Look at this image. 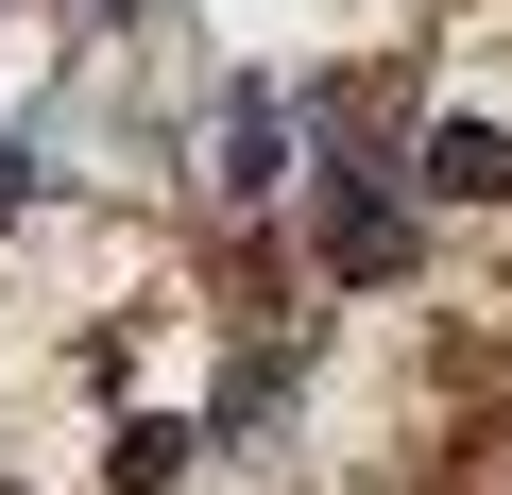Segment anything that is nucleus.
Listing matches in <instances>:
<instances>
[{
  "label": "nucleus",
  "instance_id": "1",
  "mask_svg": "<svg viewBox=\"0 0 512 495\" xmlns=\"http://www.w3.org/2000/svg\"><path fill=\"white\" fill-rule=\"evenodd\" d=\"M427 188H444V205H512V137H495V120H444V137H427Z\"/></svg>",
  "mask_w": 512,
  "mask_h": 495
},
{
  "label": "nucleus",
  "instance_id": "2",
  "mask_svg": "<svg viewBox=\"0 0 512 495\" xmlns=\"http://www.w3.org/2000/svg\"><path fill=\"white\" fill-rule=\"evenodd\" d=\"M103 478H120V495H171V478H188V427H171V410H120V427H103Z\"/></svg>",
  "mask_w": 512,
  "mask_h": 495
}]
</instances>
